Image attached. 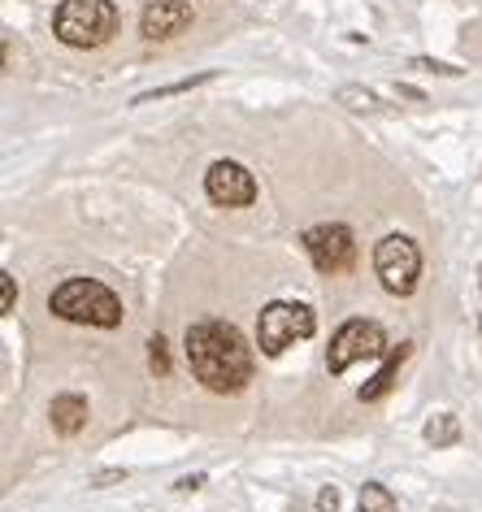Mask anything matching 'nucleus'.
Listing matches in <instances>:
<instances>
[{
	"label": "nucleus",
	"mask_w": 482,
	"mask_h": 512,
	"mask_svg": "<svg viewBox=\"0 0 482 512\" xmlns=\"http://www.w3.org/2000/svg\"><path fill=\"white\" fill-rule=\"evenodd\" d=\"M422 439H426L430 447H452L456 439H461V421H456V413L430 417L426 426H422Z\"/></svg>",
	"instance_id": "obj_12"
},
{
	"label": "nucleus",
	"mask_w": 482,
	"mask_h": 512,
	"mask_svg": "<svg viewBox=\"0 0 482 512\" xmlns=\"http://www.w3.org/2000/svg\"><path fill=\"white\" fill-rule=\"evenodd\" d=\"M300 243H304L309 261H313L322 274H344V270H352V261H357V239H352V230L339 226V222L309 226V230L300 235Z\"/></svg>",
	"instance_id": "obj_7"
},
{
	"label": "nucleus",
	"mask_w": 482,
	"mask_h": 512,
	"mask_svg": "<svg viewBox=\"0 0 482 512\" xmlns=\"http://www.w3.org/2000/svg\"><path fill=\"white\" fill-rule=\"evenodd\" d=\"M200 486H205V473H192V478L179 482V491H200Z\"/></svg>",
	"instance_id": "obj_21"
},
{
	"label": "nucleus",
	"mask_w": 482,
	"mask_h": 512,
	"mask_svg": "<svg viewBox=\"0 0 482 512\" xmlns=\"http://www.w3.org/2000/svg\"><path fill=\"white\" fill-rule=\"evenodd\" d=\"M404 356H409V343H400V348H391L387 352V361H383V369L365 382V387L357 391L365 404H374V400H383V395L391 391V382H396V374H400V365H404Z\"/></svg>",
	"instance_id": "obj_11"
},
{
	"label": "nucleus",
	"mask_w": 482,
	"mask_h": 512,
	"mask_svg": "<svg viewBox=\"0 0 482 512\" xmlns=\"http://www.w3.org/2000/svg\"><path fill=\"white\" fill-rule=\"evenodd\" d=\"M478 287H482V270H478ZM478 326H482V309H478Z\"/></svg>",
	"instance_id": "obj_22"
},
{
	"label": "nucleus",
	"mask_w": 482,
	"mask_h": 512,
	"mask_svg": "<svg viewBox=\"0 0 482 512\" xmlns=\"http://www.w3.org/2000/svg\"><path fill=\"white\" fill-rule=\"evenodd\" d=\"M409 70H426V74H443V79H456V66H448V61H430V57H413L409 61Z\"/></svg>",
	"instance_id": "obj_17"
},
{
	"label": "nucleus",
	"mask_w": 482,
	"mask_h": 512,
	"mask_svg": "<svg viewBox=\"0 0 482 512\" xmlns=\"http://www.w3.org/2000/svg\"><path fill=\"white\" fill-rule=\"evenodd\" d=\"M391 96H396V100H417V105H422V92H413V87H391Z\"/></svg>",
	"instance_id": "obj_20"
},
{
	"label": "nucleus",
	"mask_w": 482,
	"mask_h": 512,
	"mask_svg": "<svg viewBox=\"0 0 482 512\" xmlns=\"http://www.w3.org/2000/svg\"><path fill=\"white\" fill-rule=\"evenodd\" d=\"M48 417H53L57 434H79L87 426V400L83 395H57L53 408H48Z\"/></svg>",
	"instance_id": "obj_10"
},
{
	"label": "nucleus",
	"mask_w": 482,
	"mask_h": 512,
	"mask_svg": "<svg viewBox=\"0 0 482 512\" xmlns=\"http://www.w3.org/2000/svg\"><path fill=\"white\" fill-rule=\"evenodd\" d=\"M383 352H387L383 326H378V322H365V317H352V322H344V326L335 330L331 352H326V369H331V374H348L352 365L378 361Z\"/></svg>",
	"instance_id": "obj_5"
},
{
	"label": "nucleus",
	"mask_w": 482,
	"mask_h": 512,
	"mask_svg": "<svg viewBox=\"0 0 482 512\" xmlns=\"http://www.w3.org/2000/svg\"><path fill=\"white\" fill-rule=\"evenodd\" d=\"M317 512H339V491L335 486H322V491H317Z\"/></svg>",
	"instance_id": "obj_19"
},
{
	"label": "nucleus",
	"mask_w": 482,
	"mask_h": 512,
	"mask_svg": "<svg viewBox=\"0 0 482 512\" xmlns=\"http://www.w3.org/2000/svg\"><path fill=\"white\" fill-rule=\"evenodd\" d=\"M205 191L213 204H226V209H244V204L257 200V178H252L239 161H213L205 174Z\"/></svg>",
	"instance_id": "obj_8"
},
{
	"label": "nucleus",
	"mask_w": 482,
	"mask_h": 512,
	"mask_svg": "<svg viewBox=\"0 0 482 512\" xmlns=\"http://www.w3.org/2000/svg\"><path fill=\"white\" fill-rule=\"evenodd\" d=\"M53 313L61 322H79V326H100V330H113L122 322V300L113 296L105 283L96 278H70L53 291Z\"/></svg>",
	"instance_id": "obj_2"
},
{
	"label": "nucleus",
	"mask_w": 482,
	"mask_h": 512,
	"mask_svg": "<svg viewBox=\"0 0 482 512\" xmlns=\"http://www.w3.org/2000/svg\"><path fill=\"white\" fill-rule=\"evenodd\" d=\"M213 74L205 70V74H196V79H183V83H170V87H157V92H139L135 96V105H152V100H166V96H179V92H192V87H200V83H209Z\"/></svg>",
	"instance_id": "obj_15"
},
{
	"label": "nucleus",
	"mask_w": 482,
	"mask_h": 512,
	"mask_svg": "<svg viewBox=\"0 0 482 512\" xmlns=\"http://www.w3.org/2000/svg\"><path fill=\"white\" fill-rule=\"evenodd\" d=\"M14 300H18L14 274H0V313H14Z\"/></svg>",
	"instance_id": "obj_18"
},
{
	"label": "nucleus",
	"mask_w": 482,
	"mask_h": 512,
	"mask_svg": "<svg viewBox=\"0 0 482 512\" xmlns=\"http://www.w3.org/2000/svg\"><path fill=\"white\" fill-rule=\"evenodd\" d=\"M317 330V317L309 304H291V300H274L261 309V322H257V343L265 356H283L291 343L309 339Z\"/></svg>",
	"instance_id": "obj_4"
},
{
	"label": "nucleus",
	"mask_w": 482,
	"mask_h": 512,
	"mask_svg": "<svg viewBox=\"0 0 482 512\" xmlns=\"http://www.w3.org/2000/svg\"><path fill=\"white\" fill-rule=\"evenodd\" d=\"M148 365H152V374H161V378L170 374V352H166V339L161 335L148 339Z\"/></svg>",
	"instance_id": "obj_16"
},
{
	"label": "nucleus",
	"mask_w": 482,
	"mask_h": 512,
	"mask_svg": "<svg viewBox=\"0 0 482 512\" xmlns=\"http://www.w3.org/2000/svg\"><path fill=\"white\" fill-rule=\"evenodd\" d=\"M357 512H400V508H396V495H391L383 482H365Z\"/></svg>",
	"instance_id": "obj_13"
},
{
	"label": "nucleus",
	"mask_w": 482,
	"mask_h": 512,
	"mask_svg": "<svg viewBox=\"0 0 482 512\" xmlns=\"http://www.w3.org/2000/svg\"><path fill=\"white\" fill-rule=\"evenodd\" d=\"M335 100H339V105H348V109H357V113H378V109H383L374 92H365V87H352V83L339 87Z\"/></svg>",
	"instance_id": "obj_14"
},
{
	"label": "nucleus",
	"mask_w": 482,
	"mask_h": 512,
	"mask_svg": "<svg viewBox=\"0 0 482 512\" xmlns=\"http://www.w3.org/2000/svg\"><path fill=\"white\" fill-rule=\"evenodd\" d=\"M374 274L391 296H413L417 278H422V252L409 235H387L374 248Z\"/></svg>",
	"instance_id": "obj_6"
},
{
	"label": "nucleus",
	"mask_w": 482,
	"mask_h": 512,
	"mask_svg": "<svg viewBox=\"0 0 482 512\" xmlns=\"http://www.w3.org/2000/svg\"><path fill=\"white\" fill-rule=\"evenodd\" d=\"M53 31L66 48H100L118 31V9L109 0H61L53 14Z\"/></svg>",
	"instance_id": "obj_3"
},
{
	"label": "nucleus",
	"mask_w": 482,
	"mask_h": 512,
	"mask_svg": "<svg viewBox=\"0 0 482 512\" xmlns=\"http://www.w3.org/2000/svg\"><path fill=\"white\" fill-rule=\"evenodd\" d=\"M187 365L200 387L235 395L252 382V348L231 322H196L187 326Z\"/></svg>",
	"instance_id": "obj_1"
},
{
	"label": "nucleus",
	"mask_w": 482,
	"mask_h": 512,
	"mask_svg": "<svg viewBox=\"0 0 482 512\" xmlns=\"http://www.w3.org/2000/svg\"><path fill=\"white\" fill-rule=\"evenodd\" d=\"M192 5L187 0H152L144 9V18H139V31H144V40H174V35H183L192 27Z\"/></svg>",
	"instance_id": "obj_9"
}]
</instances>
